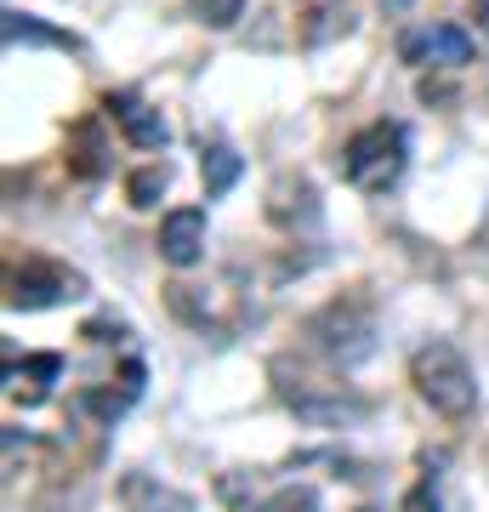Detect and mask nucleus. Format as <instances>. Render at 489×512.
<instances>
[{"label": "nucleus", "mask_w": 489, "mask_h": 512, "mask_svg": "<svg viewBox=\"0 0 489 512\" xmlns=\"http://www.w3.org/2000/svg\"><path fill=\"white\" fill-rule=\"evenodd\" d=\"M256 512H319V495L308 484H285V490H273Z\"/></svg>", "instance_id": "16"}, {"label": "nucleus", "mask_w": 489, "mask_h": 512, "mask_svg": "<svg viewBox=\"0 0 489 512\" xmlns=\"http://www.w3.org/2000/svg\"><path fill=\"white\" fill-rule=\"evenodd\" d=\"M12 376H29V382H35V399H40V393H46V382H57V376H63V359H57V353H29L23 365H12Z\"/></svg>", "instance_id": "17"}, {"label": "nucleus", "mask_w": 489, "mask_h": 512, "mask_svg": "<svg viewBox=\"0 0 489 512\" xmlns=\"http://www.w3.org/2000/svg\"><path fill=\"white\" fill-rule=\"evenodd\" d=\"M399 512H438V495H433V484H416V490L404 495V507Z\"/></svg>", "instance_id": "19"}, {"label": "nucleus", "mask_w": 489, "mask_h": 512, "mask_svg": "<svg viewBox=\"0 0 489 512\" xmlns=\"http://www.w3.org/2000/svg\"><path fill=\"white\" fill-rule=\"evenodd\" d=\"M268 217L273 222H313L319 217V200H313V188L302 183V177H279L273 183V200H268Z\"/></svg>", "instance_id": "10"}, {"label": "nucleus", "mask_w": 489, "mask_h": 512, "mask_svg": "<svg viewBox=\"0 0 489 512\" xmlns=\"http://www.w3.org/2000/svg\"><path fill=\"white\" fill-rule=\"evenodd\" d=\"M416 92H421V103H455V97H461V92L450 86V80H433V74H421Z\"/></svg>", "instance_id": "18"}, {"label": "nucleus", "mask_w": 489, "mask_h": 512, "mask_svg": "<svg viewBox=\"0 0 489 512\" xmlns=\"http://www.w3.org/2000/svg\"><path fill=\"white\" fill-rule=\"evenodd\" d=\"M194 6V18L205 23V29H234L239 18H245V0H188Z\"/></svg>", "instance_id": "15"}, {"label": "nucleus", "mask_w": 489, "mask_h": 512, "mask_svg": "<svg viewBox=\"0 0 489 512\" xmlns=\"http://www.w3.org/2000/svg\"><path fill=\"white\" fill-rule=\"evenodd\" d=\"M359 512H376V507H359Z\"/></svg>", "instance_id": "23"}, {"label": "nucleus", "mask_w": 489, "mask_h": 512, "mask_svg": "<svg viewBox=\"0 0 489 512\" xmlns=\"http://www.w3.org/2000/svg\"><path fill=\"white\" fill-rule=\"evenodd\" d=\"M308 336L313 348L330 353L336 365H364L376 353V313L364 302H353V296H336L330 308H319L308 319Z\"/></svg>", "instance_id": "3"}, {"label": "nucleus", "mask_w": 489, "mask_h": 512, "mask_svg": "<svg viewBox=\"0 0 489 512\" xmlns=\"http://www.w3.org/2000/svg\"><path fill=\"white\" fill-rule=\"evenodd\" d=\"M404 160H410V143H404V126L393 120H376L347 137L342 148V177L364 194H387V188L404 177Z\"/></svg>", "instance_id": "2"}, {"label": "nucleus", "mask_w": 489, "mask_h": 512, "mask_svg": "<svg viewBox=\"0 0 489 512\" xmlns=\"http://www.w3.org/2000/svg\"><path fill=\"white\" fill-rule=\"evenodd\" d=\"M472 29L489 40V0H478V12H472Z\"/></svg>", "instance_id": "20"}, {"label": "nucleus", "mask_w": 489, "mask_h": 512, "mask_svg": "<svg viewBox=\"0 0 489 512\" xmlns=\"http://www.w3.org/2000/svg\"><path fill=\"white\" fill-rule=\"evenodd\" d=\"M160 256L171 262V268H194L205 256V211L200 205H182V211H165L160 222Z\"/></svg>", "instance_id": "7"}, {"label": "nucleus", "mask_w": 489, "mask_h": 512, "mask_svg": "<svg viewBox=\"0 0 489 512\" xmlns=\"http://www.w3.org/2000/svg\"><path fill=\"white\" fill-rule=\"evenodd\" d=\"M63 46V52H80V40L63 35V29H46L35 18H18V12H6V46Z\"/></svg>", "instance_id": "13"}, {"label": "nucleus", "mask_w": 489, "mask_h": 512, "mask_svg": "<svg viewBox=\"0 0 489 512\" xmlns=\"http://www.w3.org/2000/svg\"><path fill=\"white\" fill-rule=\"evenodd\" d=\"M120 495H126L131 512H188V495L160 490V484H154V478H143V473H131L126 484H120Z\"/></svg>", "instance_id": "11"}, {"label": "nucleus", "mask_w": 489, "mask_h": 512, "mask_svg": "<svg viewBox=\"0 0 489 512\" xmlns=\"http://www.w3.org/2000/svg\"><path fill=\"white\" fill-rule=\"evenodd\" d=\"M109 120L120 131H126V143L131 148H160L165 143V120H160V109H148L143 97H131V92H109Z\"/></svg>", "instance_id": "9"}, {"label": "nucleus", "mask_w": 489, "mask_h": 512, "mask_svg": "<svg viewBox=\"0 0 489 512\" xmlns=\"http://www.w3.org/2000/svg\"><path fill=\"white\" fill-rule=\"evenodd\" d=\"M165 188H171V165L154 160V165H143V171L126 177V200L137 205V211H154V205L165 200Z\"/></svg>", "instance_id": "12"}, {"label": "nucleus", "mask_w": 489, "mask_h": 512, "mask_svg": "<svg viewBox=\"0 0 489 512\" xmlns=\"http://www.w3.org/2000/svg\"><path fill=\"white\" fill-rule=\"evenodd\" d=\"M381 6H387V12H404V6H410V0H381Z\"/></svg>", "instance_id": "21"}, {"label": "nucleus", "mask_w": 489, "mask_h": 512, "mask_svg": "<svg viewBox=\"0 0 489 512\" xmlns=\"http://www.w3.org/2000/svg\"><path fill=\"white\" fill-rule=\"evenodd\" d=\"M484 97H489V74H484Z\"/></svg>", "instance_id": "22"}, {"label": "nucleus", "mask_w": 489, "mask_h": 512, "mask_svg": "<svg viewBox=\"0 0 489 512\" xmlns=\"http://www.w3.org/2000/svg\"><path fill=\"white\" fill-rule=\"evenodd\" d=\"M234 183H239V154L234 148H211V154H205V194L222 200Z\"/></svg>", "instance_id": "14"}, {"label": "nucleus", "mask_w": 489, "mask_h": 512, "mask_svg": "<svg viewBox=\"0 0 489 512\" xmlns=\"http://www.w3.org/2000/svg\"><path fill=\"white\" fill-rule=\"evenodd\" d=\"M410 382H416V393L433 404L444 421H467L472 410H478V376H472L467 353L450 348V342H427V348H416V359H410Z\"/></svg>", "instance_id": "1"}, {"label": "nucleus", "mask_w": 489, "mask_h": 512, "mask_svg": "<svg viewBox=\"0 0 489 512\" xmlns=\"http://www.w3.org/2000/svg\"><path fill=\"white\" fill-rule=\"evenodd\" d=\"M80 296H86V279L74 274V268H63V262H23L18 274H12L6 302L35 313V308H57V302H80Z\"/></svg>", "instance_id": "4"}, {"label": "nucleus", "mask_w": 489, "mask_h": 512, "mask_svg": "<svg viewBox=\"0 0 489 512\" xmlns=\"http://www.w3.org/2000/svg\"><path fill=\"white\" fill-rule=\"evenodd\" d=\"M359 29V0H308L296 12V40L302 46H336Z\"/></svg>", "instance_id": "6"}, {"label": "nucleus", "mask_w": 489, "mask_h": 512, "mask_svg": "<svg viewBox=\"0 0 489 512\" xmlns=\"http://www.w3.org/2000/svg\"><path fill=\"white\" fill-rule=\"evenodd\" d=\"M404 63H433V69H467L472 63V35L467 29H455V23H438V29H410L399 40Z\"/></svg>", "instance_id": "5"}, {"label": "nucleus", "mask_w": 489, "mask_h": 512, "mask_svg": "<svg viewBox=\"0 0 489 512\" xmlns=\"http://www.w3.org/2000/svg\"><path fill=\"white\" fill-rule=\"evenodd\" d=\"M285 399L302 427H364L370 421V404L353 393H285Z\"/></svg>", "instance_id": "8"}]
</instances>
